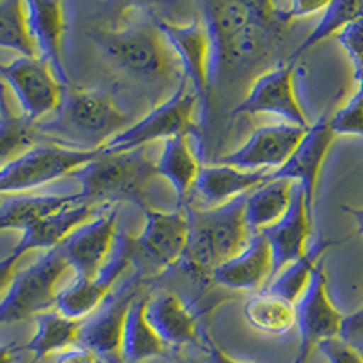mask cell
I'll return each instance as SVG.
<instances>
[{
  "label": "cell",
  "mask_w": 363,
  "mask_h": 363,
  "mask_svg": "<svg viewBox=\"0 0 363 363\" xmlns=\"http://www.w3.org/2000/svg\"><path fill=\"white\" fill-rule=\"evenodd\" d=\"M247 194L213 209H189V238L182 256V267L202 280H213V272L247 245L251 233L244 220Z\"/></svg>",
  "instance_id": "obj_1"
},
{
  "label": "cell",
  "mask_w": 363,
  "mask_h": 363,
  "mask_svg": "<svg viewBox=\"0 0 363 363\" xmlns=\"http://www.w3.org/2000/svg\"><path fill=\"white\" fill-rule=\"evenodd\" d=\"M157 174V162L145 157V147H138L118 155H102L100 151V157L71 177L82 187L80 194L86 202H131L147 209L145 193Z\"/></svg>",
  "instance_id": "obj_2"
},
{
  "label": "cell",
  "mask_w": 363,
  "mask_h": 363,
  "mask_svg": "<svg viewBox=\"0 0 363 363\" xmlns=\"http://www.w3.org/2000/svg\"><path fill=\"white\" fill-rule=\"evenodd\" d=\"M116 69L144 82H167L174 60L157 22H131L93 37Z\"/></svg>",
  "instance_id": "obj_3"
},
{
  "label": "cell",
  "mask_w": 363,
  "mask_h": 363,
  "mask_svg": "<svg viewBox=\"0 0 363 363\" xmlns=\"http://www.w3.org/2000/svg\"><path fill=\"white\" fill-rule=\"evenodd\" d=\"M55 113L57 116L51 122L35 128L69 135L71 138L91 145V149H100L113 136L131 125L128 116L116 109L108 96L95 91L71 89V86L64 87L62 102Z\"/></svg>",
  "instance_id": "obj_4"
},
{
  "label": "cell",
  "mask_w": 363,
  "mask_h": 363,
  "mask_svg": "<svg viewBox=\"0 0 363 363\" xmlns=\"http://www.w3.org/2000/svg\"><path fill=\"white\" fill-rule=\"evenodd\" d=\"M200 99L193 87L180 80V89L174 91L169 99L142 116L138 122L120 131L111 140L100 147L102 155H118L133 149L145 147L155 140H167L173 136L191 135L194 128V115L199 109Z\"/></svg>",
  "instance_id": "obj_5"
},
{
  "label": "cell",
  "mask_w": 363,
  "mask_h": 363,
  "mask_svg": "<svg viewBox=\"0 0 363 363\" xmlns=\"http://www.w3.org/2000/svg\"><path fill=\"white\" fill-rule=\"evenodd\" d=\"M66 269L62 255L58 249H51L35 264L18 271L0 300V325L22 322L51 311L58 294L57 284Z\"/></svg>",
  "instance_id": "obj_6"
},
{
  "label": "cell",
  "mask_w": 363,
  "mask_h": 363,
  "mask_svg": "<svg viewBox=\"0 0 363 363\" xmlns=\"http://www.w3.org/2000/svg\"><path fill=\"white\" fill-rule=\"evenodd\" d=\"M100 157V149L33 145L0 167V194L37 189L57 178L73 174Z\"/></svg>",
  "instance_id": "obj_7"
},
{
  "label": "cell",
  "mask_w": 363,
  "mask_h": 363,
  "mask_svg": "<svg viewBox=\"0 0 363 363\" xmlns=\"http://www.w3.org/2000/svg\"><path fill=\"white\" fill-rule=\"evenodd\" d=\"M133 262V238L120 231L115 249L99 274L93 278H74L67 287L58 291L55 309L69 320H86L99 311L109 298V293Z\"/></svg>",
  "instance_id": "obj_8"
},
{
  "label": "cell",
  "mask_w": 363,
  "mask_h": 363,
  "mask_svg": "<svg viewBox=\"0 0 363 363\" xmlns=\"http://www.w3.org/2000/svg\"><path fill=\"white\" fill-rule=\"evenodd\" d=\"M0 80L11 87L21 104L22 118L31 125L57 111L62 102L64 87L38 58L18 57L9 64H0Z\"/></svg>",
  "instance_id": "obj_9"
},
{
  "label": "cell",
  "mask_w": 363,
  "mask_h": 363,
  "mask_svg": "<svg viewBox=\"0 0 363 363\" xmlns=\"http://www.w3.org/2000/svg\"><path fill=\"white\" fill-rule=\"evenodd\" d=\"M294 62L278 64L258 74L245 99L238 104L233 115H272L284 124L309 128L307 116L298 102L294 91Z\"/></svg>",
  "instance_id": "obj_10"
},
{
  "label": "cell",
  "mask_w": 363,
  "mask_h": 363,
  "mask_svg": "<svg viewBox=\"0 0 363 363\" xmlns=\"http://www.w3.org/2000/svg\"><path fill=\"white\" fill-rule=\"evenodd\" d=\"M296 329L300 333V354L309 358L318 343L342 336L343 316L330 301L327 293V277L322 262L311 274V280L294 303Z\"/></svg>",
  "instance_id": "obj_11"
},
{
  "label": "cell",
  "mask_w": 363,
  "mask_h": 363,
  "mask_svg": "<svg viewBox=\"0 0 363 363\" xmlns=\"http://www.w3.org/2000/svg\"><path fill=\"white\" fill-rule=\"evenodd\" d=\"M116 236V207H111L74 229L55 249L62 255L67 267L73 269L74 278H93L109 260Z\"/></svg>",
  "instance_id": "obj_12"
},
{
  "label": "cell",
  "mask_w": 363,
  "mask_h": 363,
  "mask_svg": "<svg viewBox=\"0 0 363 363\" xmlns=\"http://www.w3.org/2000/svg\"><path fill=\"white\" fill-rule=\"evenodd\" d=\"M307 129L284 122L258 128L244 145L220 157L216 164L242 171H277L296 151Z\"/></svg>",
  "instance_id": "obj_13"
},
{
  "label": "cell",
  "mask_w": 363,
  "mask_h": 363,
  "mask_svg": "<svg viewBox=\"0 0 363 363\" xmlns=\"http://www.w3.org/2000/svg\"><path fill=\"white\" fill-rule=\"evenodd\" d=\"M142 233L133 238V258L136 255L157 269H167L182 260L189 238V220L182 211L144 209Z\"/></svg>",
  "instance_id": "obj_14"
},
{
  "label": "cell",
  "mask_w": 363,
  "mask_h": 363,
  "mask_svg": "<svg viewBox=\"0 0 363 363\" xmlns=\"http://www.w3.org/2000/svg\"><path fill=\"white\" fill-rule=\"evenodd\" d=\"M157 26L169 45L182 69V79L186 80L200 102L206 104L209 96L211 80V40L203 24H173L157 18Z\"/></svg>",
  "instance_id": "obj_15"
},
{
  "label": "cell",
  "mask_w": 363,
  "mask_h": 363,
  "mask_svg": "<svg viewBox=\"0 0 363 363\" xmlns=\"http://www.w3.org/2000/svg\"><path fill=\"white\" fill-rule=\"evenodd\" d=\"M311 227H313V215L307 209L306 194L300 184L293 182V196L287 213L274 225L262 231L271 247V280L281 269L306 255L311 244Z\"/></svg>",
  "instance_id": "obj_16"
},
{
  "label": "cell",
  "mask_w": 363,
  "mask_h": 363,
  "mask_svg": "<svg viewBox=\"0 0 363 363\" xmlns=\"http://www.w3.org/2000/svg\"><path fill=\"white\" fill-rule=\"evenodd\" d=\"M335 140V133L329 125V118H320L316 124L309 125L303 140L296 147L291 158L281 165L280 169L269 173V182L289 180L300 184L309 213L313 215L314 194H316L318 174L322 169L329 147Z\"/></svg>",
  "instance_id": "obj_17"
},
{
  "label": "cell",
  "mask_w": 363,
  "mask_h": 363,
  "mask_svg": "<svg viewBox=\"0 0 363 363\" xmlns=\"http://www.w3.org/2000/svg\"><path fill=\"white\" fill-rule=\"evenodd\" d=\"M26 29L29 40L35 48V55L40 62L50 67L55 79L62 87H69V77L62 62L60 42H62L64 26V6L60 2H37L28 0L24 2Z\"/></svg>",
  "instance_id": "obj_18"
},
{
  "label": "cell",
  "mask_w": 363,
  "mask_h": 363,
  "mask_svg": "<svg viewBox=\"0 0 363 363\" xmlns=\"http://www.w3.org/2000/svg\"><path fill=\"white\" fill-rule=\"evenodd\" d=\"M136 298L135 285L128 284L122 287V293L109 296L99 311L86 318L80 327L79 345L87 347L102 358L120 359V343L124 330L125 316Z\"/></svg>",
  "instance_id": "obj_19"
},
{
  "label": "cell",
  "mask_w": 363,
  "mask_h": 363,
  "mask_svg": "<svg viewBox=\"0 0 363 363\" xmlns=\"http://www.w3.org/2000/svg\"><path fill=\"white\" fill-rule=\"evenodd\" d=\"M203 26L211 40V80L215 82L218 77L216 57L225 40L235 37L252 24L267 21L265 4L256 2H225V0H211L203 2Z\"/></svg>",
  "instance_id": "obj_20"
},
{
  "label": "cell",
  "mask_w": 363,
  "mask_h": 363,
  "mask_svg": "<svg viewBox=\"0 0 363 363\" xmlns=\"http://www.w3.org/2000/svg\"><path fill=\"white\" fill-rule=\"evenodd\" d=\"M272 256L267 240L262 233L252 235L247 245L231 260L223 262L215 272L213 281L235 291H262L271 280Z\"/></svg>",
  "instance_id": "obj_21"
},
{
  "label": "cell",
  "mask_w": 363,
  "mask_h": 363,
  "mask_svg": "<svg viewBox=\"0 0 363 363\" xmlns=\"http://www.w3.org/2000/svg\"><path fill=\"white\" fill-rule=\"evenodd\" d=\"M269 173L271 171H242L229 165H207L200 167L193 193L206 203L207 209H213L267 184Z\"/></svg>",
  "instance_id": "obj_22"
},
{
  "label": "cell",
  "mask_w": 363,
  "mask_h": 363,
  "mask_svg": "<svg viewBox=\"0 0 363 363\" xmlns=\"http://www.w3.org/2000/svg\"><path fill=\"white\" fill-rule=\"evenodd\" d=\"M145 316L165 345H186L199 340L196 314L174 293L164 291L149 298Z\"/></svg>",
  "instance_id": "obj_23"
},
{
  "label": "cell",
  "mask_w": 363,
  "mask_h": 363,
  "mask_svg": "<svg viewBox=\"0 0 363 363\" xmlns=\"http://www.w3.org/2000/svg\"><path fill=\"white\" fill-rule=\"evenodd\" d=\"M91 215H93V203L89 202L74 203L66 209L57 211L53 215L45 216L31 227H28L22 233L21 242L15 245L11 255H15L21 260L26 252L35 251V249L51 251V249L58 247L74 229H79L80 225L89 222Z\"/></svg>",
  "instance_id": "obj_24"
},
{
  "label": "cell",
  "mask_w": 363,
  "mask_h": 363,
  "mask_svg": "<svg viewBox=\"0 0 363 363\" xmlns=\"http://www.w3.org/2000/svg\"><path fill=\"white\" fill-rule=\"evenodd\" d=\"M147 298L136 296L128 311L120 343V362L142 363L149 358L164 354L167 345L158 338V335L149 325L145 316Z\"/></svg>",
  "instance_id": "obj_25"
},
{
  "label": "cell",
  "mask_w": 363,
  "mask_h": 363,
  "mask_svg": "<svg viewBox=\"0 0 363 363\" xmlns=\"http://www.w3.org/2000/svg\"><path fill=\"white\" fill-rule=\"evenodd\" d=\"M293 196V182L272 180L251 191L245 200L244 220L251 235L265 231L287 213Z\"/></svg>",
  "instance_id": "obj_26"
},
{
  "label": "cell",
  "mask_w": 363,
  "mask_h": 363,
  "mask_svg": "<svg viewBox=\"0 0 363 363\" xmlns=\"http://www.w3.org/2000/svg\"><path fill=\"white\" fill-rule=\"evenodd\" d=\"M84 322V320H82ZM82 322L79 320H69L57 309L45 311L35 316V330L33 338L29 340L24 347L26 352L33 354V362L45 358L50 354H58L66 351L69 347L79 345V335Z\"/></svg>",
  "instance_id": "obj_27"
},
{
  "label": "cell",
  "mask_w": 363,
  "mask_h": 363,
  "mask_svg": "<svg viewBox=\"0 0 363 363\" xmlns=\"http://www.w3.org/2000/svg\"><path fill=\"white\" fill-rule=\"evenodd\" d=\"M80 202H86L80 193L66 196H11L0 206V231L21 229L24 233L38 220Z\"/></svg>",
  "instance_id": "obj_28"
},
{
  "label": "cell",
  "mask_w": 363,
  "mask_h": 363,
  "mask_svg": "<svg viewBox=\"0 0 363 363\" xmlns=\"http://www.w3.org/2000/svg\"><path fill=\"white\" fill-rule=\"evenodd\" d=\"M189 135L167 138L157 160V173L169 182L178 200H184L193 191L200 173L199 158L189 145Z\"/></svg>",
  "instance_id": "obj_29"
},
{
  "label": "cell",
  "mask_w": 363,
  "mask_h": 363,
  "mask_svg": "<svg viewBox=\"0 0 363 363\" xmlns=\"http://www.w3.org/2000/svg\"><path fill=\"white\" fill-rule=\"evenodd\" d=\"M245 322L262 335L284 336L296 327L294 303L258 291L244 306Z\"/></svg>",
  "instance_id": "obj_30"
},
{
  "label": "cell",
  "mask_w": 363,
  "mask_h": 363,
  "mask_svg": "<svg viewBox=\"0 0 363 363\" xmlns=\"http://www.w3.org/2000/svg\"><path fill=\"white\" fill-rule=\"evenodd\" d=\"M329 245L330 242H320V240L311 242L306 255L301 256L300 260L293 262V264L281 269L262 291L289 301V303H296V300L301 296L303 289L309 284L311 274L316 269V265L320 264V256H322V252Z\"/></svg>",
  "instance_id": "obj_31"
},
{
  "label": "cell",
  "mask_w": 363,
  "mask_h": 363,
  "mask_svg": "<svg viewBox=\"0 0 363 363\" xmlns=\"http://www.w3.org/2000/svg\"><path fill=\"white\" fill-rule=\"evenodd\" d=\"M262 24L264 22L249 26L244 31H240L235 37L223 42L218 51V57H216L218 73L222 66H251L267 55L271 40H269L267 31Z\"/></svg>",
  "instance_id": "obj_32"
},
{
  "label": "cell",
  "mask_w": 363,
  "mask_h": 363,
  "mask_svg": "<svg viewBox=\"0 0 363 363\" xmlns=\"http://www.w3.org/2000/svg\"><path fill=\"white\" fill-rule=\"evenodd\" d=\"M362 13L363 2H359V0H336V2H329L327 8L320 13L322 17H320L318 24L314 26L311 35H307L306 40L301 42L296 48V51L291 55L289 62H296V58L301 53H306L313 45L320 44L322 40L329 38L330 35H338L347 24H351Z\"/></svg>",
  "instance_id": "obj_33"
},
{
  "label": "cell",
  "mask_w": 363,
  "mask_h": 363,
  "mask_svg": "<svg viewBox=\"0 0 363 363\" xmlns=\"http://www.w3.org/2000/svg\"><path fill=\"white\" fill-rule=\"evenodd\" d=\"M0 48L17 51L21 57L37 58L35 48L26 29L24 2H0Z\"/></svg>",
  "instance_id": "obj_34"
},
{
  "label": "cell",
  "mask_w": 363,
  "mask_h": 363,
  "mask_svg": "<svg viewBox=\"0 0 363 363\" xmlns=\"http://www.w3.org/2000/svg\"><path fill=\"white\" fill-rule=\"evenodd\" d=\"M0 120V167L31 147L35 140V125L26 122L22 116H13L8 104H2Z\"/></svg>",
  "instance_id": "obj_35"
},
{
  "label": "cell",
  "mask_w": 363,
  "mask_h": 363,
  "mask_svg": "<svg viewBox=\"0 0 363 363\" xmlns=\"http://www.w3.org/2000/svg\"><path fill=\"white\" fill-rule=\"evenodd\" d=\"M329 125L336 135H352L363 138V102L358 93L329 118Z\"/></svg>",
  "instance_id": "obj_36"
},
{
  "label": "cell",
  "mask_w": 363,
  "mask_h": 363,
  "mask_svg": "<svg viewBox=\"0 0 363 363\" xmlns=\"http://www.w3.org/2000/svg\"><path fill=\"white\" fill-rule=\"evenodd\" d=\"M329 2H314V0H289V2H267L269 18H274L278 22H291L294 18L311 17L318 15L327 8Z\"/></svg>",
  "instance_id": "obj_37"
},
{
  "label": "cell",
  "mask_w": 363,
  "mask_h": 363,
  "mask_svg": "<svg viewBox=\"0 0 363 363\" xmlns=\"http://www.w3.org/2000/svg\"><path fill=\"white\" fill-rule=\"evenodd\" d=\"M336 38L351 58L354 71L363 69V13L351 24H347Z\"/></svg>",
  "instance_id": "obj_38"
},
{
  "label": "cell",
  "mask_w": 363,
  "mask_h": 363,
  "mask_svg": "<svg viewBox=\"0 0 363 363\" xmlns=\"http://www.w3.org/2000/svg\"><path fill=\"white\" fill-rule=\"evenodd\" d=\"M318 351L322 352L329 363H363V356L352 343L342 338H330L318 343Z\"/></svg>",
  "instance_id": "obj_39"
},
{
  "label": "cell",
  "mask_w": 363,
  "mask_h": 363,
  "mask_svg": "<svg viewBox=\"0 0 363 363\" xmlns=\"http://www.w3.org/2000/svg\"><path fill=\"white\" fill-rule=\"evenodd\" d=\"M55 363H99V356L89 351L87 347L73 345L55 354Z\"/></svg>",
  "instance_id": "obj_40"
},
{
  "label": "cell",
  "mask_w": 363,
  "mask_h": 363,
  "mask_svg": "<svg viewBox=\"0 0 363 363\" xmlns=\"http://www.w3.org/2000/svg\"><path fill=\"white\" fill-rule=\"evenodd\" d=\"M342 340L352 343L354 340L363 338V307L359 311H356L351 316H345L342 327Z\"/></svg>",
  "instance_id": "obj_41"
},
{
  "label": "cell",
  "mask_w": 363,
  "mask_h": 363,
  "mask_svg": "<svg viewBox=\"0 0 363 363\" xmlns=\"http://www.w3.org/2000/svg\"><path fill=\"white\" fill-rule=\"evenodd\" d=\"M18 258L15 255L6 256L4 260H0V293L2 291H8V287L11 285L13 278H15V265H17Z\"/></svg>",
  "instance_id": "obj_42"
},
{
  "label": "cell",
  "mask_w": 363,
  "mask_h": 363,
  "mask_svg": "<svg viewBox=\"0 0 363 363\" xmlns=\"http://www.w3.org/2000/svg\"><path fill=\"white\" fill-rule=\"evenodd\" d=\"M24 351V347H18L15 343H0V363H35L22 359Z\"/></svg>",
  "instance_id": "obj_43"
},
{
  "label": "cell",
  "mask_w": 363,
  "mask_h": 363,
  "mask_svg": "<svg viewBox=\"0 0 363 363\" xmlns=\"http://www.w3.org/2000/svg\"><path fill=\"white\" fill-rule=\"evenodd\" d=\"M206 351L207 356H209V363H252L233 358V356H229L227 352H223L216 343H213L211 338H206Z\"/></svg>",
  "instance_id": "obj_44"
},
{
  "label": "cell",
  "mask_w": 363,
  "mask_h": 363,
  "mask_svg": "<svg viewBox=\"0 0 363 363\" xmlns=\"http://www.w3.org/2000/svg\"><path fill=\"white\" fill-rule=\"evenodd\" d=\"M343 211L345 213H349V215L352 216V218L356 220V225H358V233L359 235H363V207H343Z\"/></svg>",
  "instance_id": "obj_45"
},
{
  "label": "cell",
  "mask_w": 363,
  "mask_h": 363,
  "mask_svg": "<svg viewBox=\"0 0 363 363\" xmlns=\"http://www.w3.org/2000/svg\"><path fill=\"white\" fill-rule=\"evenodd\" d=\"M354 79H356V82H358V91H356V93H358L359 99H362V102H363V69L354 71Z\"/></svg>",
  "instance_id": "obj_46"
},
{
  "label": "cell",
  "mask_w": 363,
  "mask_h": 363,
  "mask_svg": "<svg viewBox=\"0 0 363 363\" xmlns=\"http://www.w3.org/2000/svg\"><path fill=\"white\" fill-rule=\"evenodd\" d=\"M307 362V356H301V354H298V358L294 359V363H306Z\"/></svg>",
  "instance_id": "obj_47"
},
{
  "label": "cell",
  "mask_w": 363,
  "mask_h": 363,
  "mask_svg": "<svg viewBox=\"0 0 363 363\" xmlns=\"http://www.w3.org/2000/svg\"><path fill=\"white\" fill-rule=\"evenodd\" d=\"M6 100H2V102H0V108H2V104H4ZM0 120H2V111H0Z\"/></svg>",
  "instance_id": "obj_48"
},
{
  "label": "cell",
  "mask_w": 363,
  "mask_h": 363,
  "mask_svg": "<svg viewBox=\"0 0 363 363\" xmlns=\"http://www.w3.org/2000/svg\"><path fill=\"white\" fill-rule=\"evenodd\" d=\"M177 363H189V362H186V359H178Z\"/></svg>",
  "instance_id": "obj_49"
},
{
  "label": "cell",
  "mask_w": 363,
  "mask_h": 363,
  "mask_svg": "<svg viewBox=\"0 0 363 363\" xmlns=\"http://www.w3.org/2000/svg\"><path fill=\"white\" fill-rule=\"evenodd\" d=\"M0 84H2V82H0Z\"/></svg>",
  "instance_id": "obj_50"
}]
</instances>
